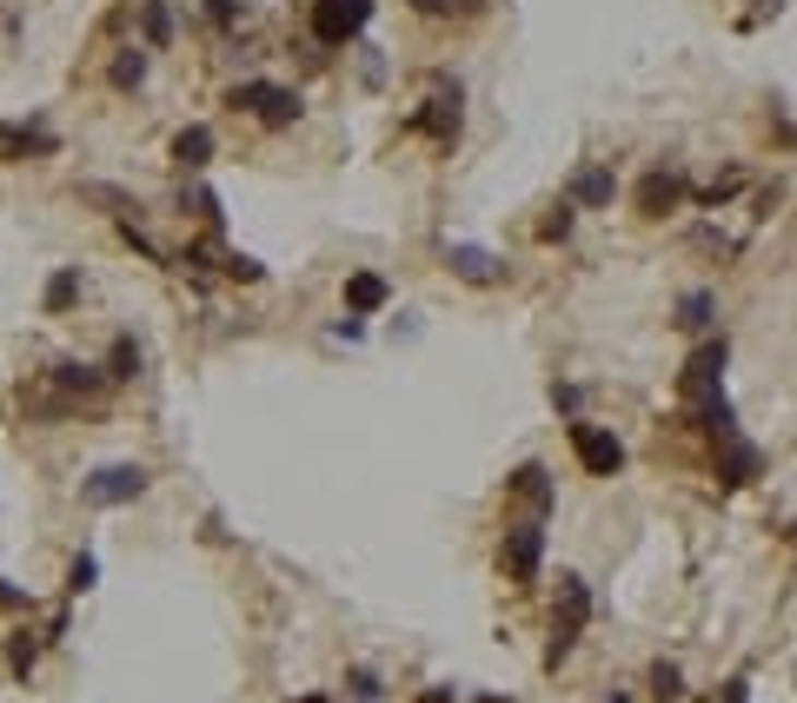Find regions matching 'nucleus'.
Listing matches in <instances>:
<instances>
[{"label":"nucleus","mask_w":797,"mask_h":703,"mask_svg":"<svg viewBox=\"0 0 797 703\" xmlns=\"http://www.w3.org/2000/svg\"><path fill=\"white\" fill-rule=\"evenodd\" d=\"M585 624H592V584H585V577H558V604H551V644H545V670H558V664H566V657L579 651Z\"/></svg>","instance_id":"obj_1"},{"label":"nucleus","mask_w":797,"mask_h":703,"mask_svg":"<svg viewBox=\"0 0 797 703\" xmlns=\"http://www.w3.org/2000/svg\"><path fill=\"white\" fill-rule=\"evenodd\" d=\"M499 571H505V584H519V591L538 584V571H545V517H512V524H505V538H499Z\"/></svg>","instance_id":"obj_2"},{"label":"nucleus","mask_w":797,"mask_h":703,"mask_svg":"<svg viewBox=\"0 0 797 703\" xmlns=\"http://www.w3.org/2000/svg\"><path fill=\"white\" fill-rule=\"evenodd\" d=\"M226 107H233V114H253V120L273 127V133L299 120V94H293V86H273V80H239L233 94H226Z\"/></svg>","instance_id":"obj_3"},{"label":"nucleus","mask_w":797,"mask_h":703,"mask_svg":"<svg viewBox=\"0 0 797 703\" xmlns=\"http://www.w3.org/2000/svg\"><path fill=\"white\" fill-rule=\"evenodd\" d=\"M725 359H731V338H725V332L704 338L691 359H685V372H678V398H685V405L717 398V392H725Z\"/></svg>","instance_id":"obj_4"},{"label":"nucleus","mask_w":797,"mask_h":703,"mask_svg":"<svg viewBox=\"0 0 797 703\" xmlns=\"http://www.w3.org/2000/svg\"><path fill=\"white\" fill-rule=\"evenodd\" d=\"M312 40L319 47H346L372 27V0H312V14H306Z\"/></svg>","instance_id":"obj_5"},{"label":"nucleus","mask_w":797,"mask_h":703,"mask_svg":"<svg viewBox=\"0 0 797 703\" xmlns=\"http://www.w3.org/2000/svg\"><path fill=\"white\" fill-rule=\"evenodd\" d=\"M153 472L146 465H100L94 478H80V504H94V511H120L133 498H146Z\"/></svg>","instance_id":"obj_6"},{"label":"nucleus","mask_w":797,"mask_h":703,"mask_svg":"<svg viewBox=\"0 0 797 703\" xmlns=\"http://www.w3.org/2000/svg\"><path fill=\"white\" fill-rule=\"evenodd\" d=\"M572 452H579V465H585V478H618L624 472V445H618V431H605V425H592V418H572Z\"/></svg>","instance_id":"obj_7"},{"label":"nucleus","mask_w":797,"mask_h":703,"mask_svg":"<svg viewBox=\"0 0 797 703\" xmlns=\"http://www.w3.org/2000/svg\"><path fill=\"white\" fill-rule=\"evenodd\" d=\"M459 127H465V107H459V86H445V94H432L419 114H406V133H426L439 153L459 146Z\"/></svg>","instance_id":"obj_8"},{"label":"nucleus","mask_w":797,"mask_h":703,"mask_svg":"<svg viewBox=\"0 0 797 703\" xmlns=\"http://www.w3.org/2000/svg\"><path fill=\"white\" fill-rule=\"evenodd\" d=\"M685 200H691V180L678 166H652L645 180H638V219H671Z\"/></svg>","instance_id":"obj_9"},{"label":"nucleus","mask_w":797,"mask_h":703,"mask_svg":"<svg viewBox=\"0 0 797 703\" xmlns=\"http://www.w3.org/2000/svg\"><path fill=\"white\" fill-rule=\"evenodd\" d=\"M711 472H717V485H725V491H745V485H758V478H764V452L738 431V438H725V445H717Z\"/></svg>","instance_id":"obj_10"},{"label":"nucleus","mask_w":797,"mask_h":703,"mask_svg":"<svg viewBox=\"0 0 797 703\" xmlns=\"http://www.w3.org/2000/svg\"><path fill=\"white\" fill-rule=\"evenodd\" d=\"M445 266H452V279H465V286H499V279H505V259L486 252V246H465V239L445 246Z\"/></svg>","instance_id":"obj_11"},{"label":"nucleus","mask_w":797,"mask_h":703,"mask_svg":"<svg viewBox=\"0 0 797 703\" xmlns=\"http://www.w3.org/2000/svg\"><path fill=\"white\" fill-rule=\"evenodd\" d=\"M505 498H512L525 517H551V504H558V491H551V472H545V465H519V472L505 478Z\"/></svg>","instance_id":"obj_12"},{"label":"nucleus","mask_w":797,"mask_h":703,"mask_svg":"<svg viewBox=\"0 0 797 703\" xmlns=\"http://www.w3.org/2000/svg\"><path fill=\"white\" fill-rule=\"evenodd\" d=\"M566 200L585 206V213H605V206L618 200V172H611V166H579L572 187H566Z\"/></svg>","instance_id":"obj_13"},{"label":"nucleus","mask_w":797,"mask_h":703,"mask_svg":"<svg viewBox=\"0 0 797 703\" xmlns=\"http://www.w3.org/2000/svg\"><path fill=\"white\" fill-rule=\"evenodd\" d=\"M174 166L180 172H206L213 166V127H180L174 133Z\"/></svg>","instance_id":"obj_14"},{"label":"nucleus","mask_w":797,"mask_h":703,"mask_svg":"<svg viewBox=\"0 0 797 703\" xmlns=\"http://www.w3.org/2000/svg\"><path fill=\"white\" fill-rule=\"evenodd\" d=\"M385 299H392V286H385L379 273H353V279H346V312H353V319L385 312Z\"/></svg>","instance_id":"obj_15"},{"label":"nucleus","mask_w":797,"mask_h":703,"mask_svg":"<svg viewBox=\"0 0 797 703\" xmlns=\"http://www.w3.org/2000/svg\"><path fill=\"white\" fill-rule=\"evenodd\" d=\"M413 14H426V21H478L492 8V0H406Z\"/></svg>","instance_id":"obj_16"},{"label":"nucleus","mask_w":797,"mask_h":703,"mask_svg":"<svg viewBox=\"0 0 797 703\" xmlns=\"http://www.w3.org/2000/svg\"><path fill=\"white\" fill-rule=\"evenodd\" d=\"M711 319H717V293H711V286H691V293L678 299V325H685V332H704Z\"/></svg>","instance_id":"obj_17"},{"label":"nucleus","mask_w":797,"mask_h":703,"mask_svg":"<svg viewBox=\"0 0 797 703\" xmlns=\"http://www.w3.org/2000/svg\"><path fill=\"white\" fill-rule=\"evenodd\" d=\"M140 34H146V47H174V8L167 0H140Z\"/></svg>","instance_id":"obj_18"},{"label":"nucleus","mask_w":797,"mask_h":703,"mask_svg":"<svg viewBox=\"0 0 797 703\" xmlns=\"http://www.w3.org/2000/svg\"><path fill=\"white\" fill-rule=\"evenodd\" d=\"M27 153H53V133H27V120H14L0 133V159H27Z\"/></svg>","instance_id":"obj_19"},{"label":"nucleus","mask_w":797,"mask_h":703,"mask_svg":"<svg viewBox=\"0 0 797 703\" xmlns=\"http://www.w3.org/2000/svg\"><path fill=\"white\" fill-rule=\"evenodd\" d=\"M120 94H140L146 86V47H120V60H114V73H107Z\"/></svg>","instance_id":"obj_20"},{"label":"nucleus","mask_w":797,"mask_h":703,"mask_svg":"<svg viewBox=\"0 0 797 703\" xmlns=\"http://www.w3.org/2000/svg\"><path fill=\"white\" fill-rule=\"evenodd\" d=\"M80 200H87V206H107L114 219H140V200H133V193H120V187H100V180H94V187H80Z\"/></svg>","instance_id":"obj_21"},{"label":"nucleus","mask_w":797,"mask_h":703,"mask_svg":"<svg viewBox=\"0 0 797 703\" xmlns=\"http://www.w3.org/2000/svg\"><path fill=\"white\" fill-rule=\"evenodd\" d=\"M73 299H80V266H60V273L47 279L40 306H47V312H73Z\"/></svg>","instance_id":"obj_22"},{"label":"nucleus","mask_w":797,"mask_h":703,"mask_svg":"<svg viewBox=\"0 0 797 703\" xmlns=\"http://www.w3.org/2000/svg\"><path fill=\"white\" fill-rule=\"evenodd\" d=\"M572 226H579V206H572V200H558V206L538 219V239H545V246H566V239H572Z\"/></svg>","instance_id":"obj_23"},{"label":"nucleus","mask_w":797,"mask_h":703,"mask_svg":"<svg viewBox=\"0 0 797 703\" xmlns=\"http://www.w3.org/2000/svg\"><path fill=\"white\" fill-rule=\"evenodd\" d=\"M8 670H14L21 683L40 670V644H34V631H14V638H8Z\"/></svg>","instance_id":"obj_24"},{"label":"nucleus","mask_w":797,"mask_h":703,"mask_svg":"<svg viewBox=\"0 0 797 703\" xmlns=\"http://www.w3.org/2000/svg\"><path fill=\"white\" fill-rule=\"evenodd\" d=\"M107 379H114V385L140 379V345H133L127 332H120V338H114V352H107Z\"/></svg>","instance_id":"obj_25"},{"label":"nucleus","mask_w":797,"mask_h":703,"mask_svg":"<svg viewBox=\"0 0 797 703\" xmlns=\"http://www.w3.org/2000/svg\"><path fill=\"white\" fill-rule=\"evenodd\" d=\"M180 206L193 213V219H206V226H219L226 213H219V193L213 187H180Z\"/></svg>","instance_id":"obj_26"},{"label":"nucleus","mask_w":797,"mask_h":703,"mask_svg":"<svg viewBox=\"0 0 797 703\" xmlns=\"http://www.w3.org/2000/svg\"><path fill=\"white\" fill-rule=\"evenodd\" d=\"M738 193H745V172H725V180L698 187V206H704V213H717V206H725V200H738Z\"/></svg>","instance_id":"obj_27"},{"label":"nucleus","mask_w":797,"mask_h":703,"mask_svg":"<svg viewBox=\"0 0 797 703\" xmlns=\"http://www.w3.org/2000/svg\"><path fill=\"white\" fill-rule=\"evenodd\" d=\"M652 696H658V703H678V696H685V670L658 657V664H652Z\"/></svg>","instance_id":"obj_28"},{"label":"nucleus","mask_w":797,"mask_h":703,"mask_svg":"<svg viewBox=\"0 0 797 703\" xmlns=\"http://www.w3.org/2000/svg\"><path fill=\"white\" fill-rule=\"evenodd\" d=\"M219 273L239 279V286H260L266 279V266H260V259H247V252H219Z\"/></svg>","instance_id":"obj_29"},{"label":"nucleus","mask_w":797,"mask_h":703,"mask_svg":"<svg viewBox=\"0 0 797 703\" xmlns=\"http://www.w3.org/2000/svg\"><path fill=\"white\" fill-rule=\"evenodd\" d=\"M94 577H100V564H94L87 551H80V558L67 564V597H80V591H94Z\"/></svg>","instance_id":"obj_30"},{"label":"nucleus","mask_w":797,"mask_h":703,"mask_svg":"<svg viewBox=\"0 0 797 703\" xmlns=\"http://www.w3.org/2000/svg\"><path fill=\"white\" fill-rule=\"evenodd\" d=\"M206 21L213 27H239L247 21V0H206Z\"/></svg>","instance_id":"obj_31"},{"label":"nucleus","mask_w":797,"mask_h":703,"mask_svg":"<svg viewBox=\"0 0 797 703\" xmlns=\"http://www.w3.org/2000/svg\"><path fill=\"white\" fill-rule=\"evenodd\" d=\"M346 690H353V696H359V703H379V696H385V690H379V677H372V670H353V677H346Z\"/></svg>","instance_id":"obj_32"},{"label":"nucleus","mask_w":797,"mask_h":703,"mask_svg":"<svg viewBox=\"0 0 797 703\" xmlns=\"http://www.w3.org/2000/svg\"><path fill=\"white\" fill-rule=\"evenodd\" d=\"M0 610H34V597H27L21 584H8V577H0Z\"/></svg>","instance_id":"obj_33"},{"label":"nucleus","mask_w":797,"mask_h":703,"mask_svg":"<svg viewBox=\"0 0 797 703\" xmlns=\"http://www.w3.org/2000/svg\"><path fill=\"white\" fill-rule=\"evenodd\" d=\"M579 398H585L579 385H551V405H558V412H579Z\"/></svg>","instance_id":"obj_34"},{"label":"nucleus","mask_w":797,"mask_h":703,"mask_svg":"<svg viewBox=\"0 0 797 703\" xmlns=\"http://www.w3.org/2000/svg\"><path fill=\"white\" fill-rule=\"evenodd\" d=\"M711 703H751V696H745V677H731V683H725V690H717Z\"/></svg>","instance_id":"obj_35"},{"label":"nucleus","mask_w":797,"mask_h":703,"mask_svg":"<svg viewBox=\"0 0 797 703\" xmlns=\"http://www.w3.org/2000/svg\"><path fill=\"white\" fill-rule=\"evenodd\" d=\"M419 703H459V690H445V683H432V690H426Z\"/></svg>","instance_id":"obj_36"},{"label":"nucleus","mask_w":797,"mask_h":703,"mask_svg":"<svg viewBox=\"0 0 797 703\" xmlns=\"http://www.w3.org/2000/svg\"><path fill=\"white\" fill-rule=\"evenodd\" d=\"M293 703H333V696H326V690H306V696H293Z\"/></svg>","instance_id":"obj_37"},{"label":"nucleus","mask_w":797,"mask_h":703,"mask_svg":"<svg viewBox=\"0 0 797 703\" xmlns=\"http://www.w3.org/2000/svg\"><path fill=\"white\" fill-rule=\"evenodd\" d=\"M611 703H631V696H624V690H611Z\"/></svg>","instance_id":"obj_38"}]
</instances>
